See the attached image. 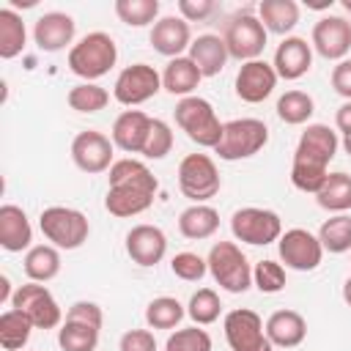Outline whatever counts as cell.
<instances>
[{"mask_svg":"<svg viewBox=\"0 0 351 351\" xmlns=\"http://www.w3.org/2000/svg\"><path fill=\"white\" fill-rule=\"evenodd\" d=\"M58 346L63 351H96L99 329L80 321H63L58 329Z\"/></svg>","mask_w":351,"mask_h":351,"instance_id":"obj_36","label":"cell"},{"mask_svg":"<svg viewBox=\"0 0 351 351\" xmlns=\"http://www.w3.org/2000/svg\"><path fill=\"white\" fill-rule=\"evenodd\" d=\"M343 148H346V154L351 156V134H348V137H343Z\"/></svg>","mask_w":351,"mask_h":351,"instance_id":"obj_51","label":"cell"},{"mask_svg":"<svg viewBox=\"0 0 351 351\" xmlns=\"http://www.w3.org/2000/svg\"><path fill=\"white\" fill-rule=\"evenodd\" d=\"M22 269L30 282H49L60 274V252L52 244H36L25 252Z\"/></svg>","mask_w":351,"mask_h":351,"instance_id":"obj_29","label":"cell"},{"mask_svg":"<svg viewBox=\"0 0 351 351\" xmlns=\"http://www.w3.org/2000/svg\"><path fill=\"white\" fill-rule=\"evenodd\" d=\"M167 252V236L156 225H134L126 233V255L137 266H156Z\"/></svg>","mask_w":351,"mask_h":351,"instance_id":"obj_20","label":"cell"},{"mask_svg":"<svg viewBox=\"0 0 351 351\" xmlns=\"http://www.w3.org/2000/svg\"><path fill=\"white\" fill-rule=\"evenodd\" d=\"M118 351H156V337L151 329H129L121 335Z\"/></svg>","mask_w":351,"mask_h":351,"instance_id":"obj_45","label":"cell"},{"mask_svg":"<svg viewBox=\"0 0 351 351\" xmlns=\"http://www.w3.org/2000/svg\"><path fill=\"white\" fill-rule=\"evenodd\" d=\"M170 271H173L178 280H184V282H197V280L206 277L208 263H206V258H200L197 252H178V255H173V261H170Z\"/></svg>","mask_w":351,"mask_h":351,"instance_id":"obj_43","label":"cell"},{"mask_svg":"<svg viewBox=\"0 0 351 351\" xmlns=\"http://www.w3.org/2000/svg\"><path fill=\"white\" fill-rule=\"evenodd\" d=\"M222 329L230 351H274V346L266 337V326L255 310H230L222 321Z\"/></svg>","mask_w":351,"mask_h":351,"instance_id":"obj_11","label":"cell"},{"mask_svg":"<svg viewBox=\"0 0 351 351\" xmlns=\"http://www.w3.org/2000/svg\"><path fill=\"white\" fill-rule=\"evenodd\" d=\"M219 230V214L208 203H192L178 214V233L192 241L211 239Z\"/></svg>","mask_w":351,"mask_h":351,"instance_id":"obj_26","label":"cell"},{"mask_svg":"<svg viewBox=\"0 0 351 351\" xmlns=\"http://www.w3.org/2000/svg\"><path fill=\"white\" fill-rule=\"evenodd\" d=\"M222 41H225L230 58H236L241 63L258 60L263 47H266V27H263V22L255 14L241 11V14H233L225 22Z\"/></svg>","mask_w":351,"mask_h":351,"instance_id":"obj_8","label":"cell"},{"mask_svg":"<svg viewBox=\"0 0 351 351\" xmlns=\"http://www.w3.org/2000/svg\"><path fill=\"white\" fill-rule=\"evenodd\" d=\"M165 351H211V335L200 326H186V329H176L167 343Z\"/></svg>","mask_w":351,"mask_h":351,"instance_id":"obj_41","label":"cell"},{"mask_svg":"<svg viewBox=\"0 0 351 351\" xmlns=\"http://www.w3.org/2000/svg\"><path fill=\"white\" fill-rule=\"evenodd\" d=\"M8 288H11V282H8V277L3 274V277H0V302L8 299Z\"/></svg>","mask_w":351,"mask_h":351,"instance_id":"obj_49","label":"cell"},{"mask_svg":"<svg viewBox=\"0 0 351 351\" xmlns=\"http://www.w3.org/2000/svg\"><path fill=\"white\" fill-rule=\"evenodd\" d=\"M162 90V74L148 63H132L126 66L112 85V96L123 107H137L148 99H154Z\"/></svg>","mask_w":351,"mask_h":351,"instance_id":"obj_12","label":"cell"},{"mask_svg":"<svg viewBox=\"0 0 351 351\" xmlns=\"http://www.w3.org/2000/svg\"><path fill=\"white\" fill-rule=\"evenodd\" d=\"M66 321H80V324H90L96 329H101L104 324V313L96 302H88V299H80L74 302L69 310H66Z\"/></svg>","mask_w":351,"mask_h":351,"instance_id":"obj_44","label":"cell"},{"mask_svg":"<svg viewBox=\"0 0 351 351\" xmlns=\"http://www.w3.org/2000/svg\"><path fill=\"white\" fill-rule=\"evenodd\" d=\"M266 143H269V126L261 118H233L225 123L222 140L214 148V154L225 162H239L263 151Z\"/></svg>","mask_w":351,"mask_h":351,"instance_id":"obj_6","label":"cell"},{"mask_svg":"<svg viewBox=\"0 0 351 351\" xmlns=\"http://www.w3.org/2000/svg\"><path fill=\"white\" fill-rule=\"evenodd\" d=\"M228 47L222 41V36H214V33H203L197 38H192V47H189V60L200 69L203 77H217L225 63H228Z\"/></svg>","mask_w":351,"mask_h":351,"instance_id":"obj_25","label":"cell"},{"mask_svg":"<svg viewBox=\"0 0 351 351\" xmlns=\"http://www.w3.org/2000/svg\"><path fill=\"white\" fill-rule=\"evenodd\" d=\"M33 241V228L27 214L14 206V203H3L0 206V247L5 252H22L30 250Z\"/></svg>","mask_w":351,"mask_h":351,"instance_id":"obj_24","label":"cell"},{"mask_svg":"<svg viewBox=\"0 0 351 351\" xmlns=\"http://www.w3.org/2000/svg\"><path fill=\"white\" fill-rule=\"evenodd\" d=\"M25 41H27V30L22 16L11 5L0 8V58L3 60L16 58L25 49Z\"/></svg>","mask_w":351,"mask_h":351,"instance_id":"obj_31","label":"cell"},{"mask_svg":"<svg viewBox=\"0 0 351 351\" xmlns=\"http://www.w3.org/2000/svg\"><path fill=\"white\" fill-rule=\"evenodd\" d=\"M186 310L176 296H156L145 307V324L151 329H176L184 321Z\"/></svg>","mask_w":351,"mask_h":351,"instance_id":"obj_35","label":"cell"},{"mask_svg":"<svg viewBox=\"0 0 351 351\" xmlns=\"http://www.w3.org/2000/svg\"><path fill=\"white\" fill-rule=\"evenodd\" d=\"M200 80H203V74L189 60V55H181V58L167 60V66L162 71V88L167 93H173V96H181V99L195 96V88L200 85Z\"/></svg>","mask_w":351,"mask_h":351,"instance_id":"obj_27","label":"cell"},{"mask_svg":"<svg viewBox=\"0 0 351 351\" xmlns=\"http://www.w3.org/2000/svg\"><path fill=\"white\" fill-rule=\"evenodd\" d=\"M208 274L214 282L228 293H244L252 285V266L239 244L233 241H217L208 250Z\"/></svg>","mask_w":351,"mask_h":351,"instance_id":"obj_4","label":"cell"},{"mask_svg":"<svg viewBox=\"0 0 351 351\" xmlns=\"http://www.w3.org/2000/svg\"><path fill=\"white\" fill-rule=\"evenodd\" d=\"M151 47L165 55V58H181L189 47H192V30H189V22L181 19V16H159L151 27Z\"/></svg>","mask_w":351,"mask_h":351,"instance_id":"obj_19","label":"cell"},{"mask_svg":"<svg viewBox=\"0 0 351 351\" xmlns=\"http://www.w3.org/2000/svg\"><path fill=\"white\" fill-rule=\"evenodd\" d=\"M170 151H173V129L162 118H154L145 148H143V156L145 159H165Z\"/></svg>","mask_w":351,"mask_h":351,"instance_id":"obj_42","label":"cell"},{"mask_svg":"<svg viewBox=\"0 0 351 351\" xmlns=\"http://www.w3.org/2000/svg\"><path fill=\"white\" fill-rule=\"evenodd\" d=\"M11 307L25 313L36 329H55L63 321V310L52 291L41 282H25L11 293Z\"/></svg>","mask_w":351,"mask_h":351,"instance_id":"obj_10","label":"cell"},{"mask_svg":"<svg viewBox=\"0 0 351 351\" xmlns=\"http://www.w3.org/2000/svg\"><path fill=\"white\" fill-rule=\"evenodd\" d=\"M310 47L326 60H346L351 49V22L340 14H326L313 25Z\"/></svg>","mask_w":351,"mask_h":351,"instance_id":"obj_15","label":"cell"},{"mask_svg":"<svg viewBox=\"0 0 351 351\" xmlns=\"http://www.w3.org/2000/svg\"><path fill=\"white\" fill-rule=\"evenodd\" d=\"M252 285L261 293H280L285 288V266L277 261H258L252 269Z\"/></svg>","mask_w":351,"mask_h":351,"instance_id":"obj_40","label":"cell"},{"mask_svg":"<svg viewBox=\"0 0 351 351\" xmlns=\"http://www.w3.org/2000/svg\"><path fill=\"white\" fill-rule=\"evenodd\" d=\"M230 230L236 241L252 244V247H266L271 241H280L282 236V219L271 208H258V206H244L236 208L230 217Z\"/></svg>","mask_w":351,"mask_h":351,"instance_id":"obj_9","label":"cell"},{"mask_svg":"<svg viewBox=\"0 0 351 351\" xmlns=\"http://www.w3.org/2000/svg\"><path fill=\"white\" fill-rule=\"evenodd\" d=\"M44 239L58 250H80L90 236V222L82 211L69 206H49L38 217Z\"/></svg>","mask_w":351,"mask_h":351,"instance_id":"obj_5","label":"cell"},{"mask_svg":"<svg viewBox=\"0 0 351 351\" xmlns=\"http://www.w3.org/2000/svg\"><path fill=\"white\" fill-rule=\"evenodd\" d=\"M258 19L263 22L266 33L285 36L299 25V3H293V0H261Z\"/></svg>","mask_w":351,"mask_h":351,"instance_id":"obj_28","label":"cell"},{"mask_svg":"<svg viewBox=\"0 0 351 351\" xmlns=\"http://www.w3.org/2000/svg\"><path fill=\"white\" fill-rule=\"evenodd\" d=\"M315 112V101L310 93L304 90H285L280 99H277V115L282 123L288 126H302L310 121V115Z\"/></svg>","mask_w":351,"mask_h":351,"instance_id":"obj_34","label":"cell"},{"mask_svg":"<svg viewBox=\"0 0 351 351\" xmlns=\"http://www.w3.org/2000/svg\"><path fill=\"white\" fill-rule=\"evenodd\" d=\"M112 8L129 27H145L159 19V0H115Z\"/></svg>","mask_w":351,"mask_h":351,"instance_id":"obj_37","label":"cell"},{"mask_svg":"<svg viewBox=\"0 0 351 351\" xmlns=\"http://www.w3.org/2000/svg\"><path fill=\"white\" fill-rule=\"evenodd\" d=\"M332 88L337 96H343L346 101H351V60H340L335 69H332Z\"/></svg>","mask_w":351,"mask_h":351,"instance_id":"obj_47","label":"cell"},{"mask_svg":"<svg viewBox=\"0 0 351 351\" xmlns=\"http://www.w3.org/2000/svg\"><path fill=\"white\" fill-rule=\"evenodd\" d=\"M337 148H340V137L335 129H329L326 123H307V129L302 132V137L296 143L293 162L326 170L329 162L335 159Z\"/></svg>","mask_w":351,"mask_h":351,"instance_id":"obj_14","label":"cell"},{"mask_svg":"<svg viewBox=\"0 0 351 351\" xmlns=\"http://www.w3.org/2000/svg\"><path fill=\"white\" fill-rule=\"evenodd\" d=\"M222 186L219 170L208 154H186L178 162V189L192 203L211 200Z\"/></svg>","mask_w":351,"mask_h":351,"instance_id":"obj_7","label":"cell"},{"mask_svg":"<svg viewBox=\"0 0 351 351\" xmlns=\"http://www.w3.org/2000/svg\"><path fill=\"white\" fill-rule=\"evenodd\" d=\"M335 126H337V132H343V137L351 134V101H343V104L337 107V112H335Z\"/></svg>","mask_w":351,"mask_h":351,"instance_id":"obj_48","label":"cell"},{"mask_svg":"<svg viewBox=\"0 0 351 351\" xmlns=\"http://www.w3.org/2000/svg\"><path fill=\"white\" fill-rule=\"evenodd\" d=\"M219 5L214 0H178V14L186 22H203L208 19Z\"/></svg>","mask_w":351,"mask_h":351,"instance_id":"obj_46","label":"cell"},{"mask_svg":"<svg viewBox=\"0 0 351 351\" xmlns=\"http://www.w3.org/2000/svg\"><path fill=\"white\" fill-rule=\"evenodd\" d=\"M277 250H280V261L285 263V269H293V271H313L321 266V258H324V247L318 236L304 228L285 230L277 241Z\"/></svg>","mask_w":351,"mask_h":351,"instance_id":"obj_13","label":"cell"},{"mask_svg":"<svg viewBox=\"0 0 351 351\" xmlns=\"http://www.w3.org/2000/svg\"><path fill=\"white\" fill-rule=\"evenodd\" d=\"M118 60V47L112 41L110 33L104 30H93L88 36H82L71 49H69V69L71 74L82 77L85 82H96L99 77H104Z\"/></svg>","mask_w":351,"mask_h":351,"instance_id":"obj_2","label":"cell"},{"mask_svg":"<svg viewBox=\"0 0 351 351\" xmlns=\"http://www.w3.org/2000/svg\"><path fill=\"white\" fill-rule=\"evenodd\" d=\"M277 71L271 63L266 60H247L241 63L239 74H236V96L247 104H261L263 99H269L277 88Z\"/></svg>","mask_w":351,"mask_h":351,"instance_id":"obj_17","label":"cell"},{"mask_svg":"<svg viewBox=\"0 0 351 351\" xmlns=\"http://www.w3.org/2000/svg\"><path fill=\"white\" fill-rule=\"evenodd\" d=\"M343 5H346V11H348V14H351V0H346V3H343Z\"/></svg>","mask_w":351,"mask_h":351,"instance_id":"obj_52","label":"cell"},{"mask_svg":"<svg viewBox=\"0 0 351 351\" xmlns=\"http://www.w3.org/2000/svg\"><path fill=\"white\" fill-rule=\"evenodd\" d=\"M112 148L115 145L107 134L96 129H85L71 140V159L82 173L96 176L112 167Z\"/></svg>","mask_w":351,"mask_h":351,"instance_id":"obj_16","label":"cell"},{"mask_svg":"<svg viewBox=\"0 0 351 351\" xmlns=\"http://www.w3.org/2000/svg\"><path fill=\"white\" fill-rule=\"evenodd\" d=\"M66 101H69L71 110L90 115V112H99L110 104V93L96 82H80L66 93Z\"/></svg>","mask_w":351,"mask_h":351,"instance_id":"obj_38","label":"cell"},{"mask_svg":"<svg viewBox=\"0 0 351 351\" xmlns=\"http://www.w3.org/2000/svg\"><path fill=\"white\" fill-rule=\"evenodd\" d=\"M36 326L30 324V318L14 307H8L3 315H0V346L5 351H22L30 340V332Z\"/></svg>","mask_w":351,"mask_h":351,"instance_id":"obj_32","label":"cell"},{"mask_svg":"<svg viewBox=\"0 0 351 351\" xmlns=\"http://www.w3.org/2000/svg\"><path fill=\"white\" fill-rule=\"evenodd\" d=\"M263 326H266V337L274 348H296L307 337V321L296 310H274Z\"/></svg>","mask_w":351,"mask_h":351,"instance_id":"obj_23","label":"cell"},{"mask_svg":"<svg viewBox=\"0 0 351 351\" xmlns=\"http://www.w3.org/2000/svg\"><path fill=\"white\" fill-rule=\"evenodd\" d=\"M77 22L63 11H47L33 25V41L41 52H60L74 41ZM74 47V44H71Z\"/></svg>","mask_w":351,"mask_h":351,"instance_id":"obj_18","label":"cell"},{"mask_svg":"<svg viewBox=\"0 0 351 351\" xmlns=\"http://www.w3.org/2000/svg\"><path fill=\"white\" fill-rule=\"evenodd\" d=\"M222 313V302L217 296L214 288H197L192 296H189V304H186V315L195 321V326H208L219 318Z\"/></svg>","mask_w":351,"mask_h":351,"instance_id":"obj_39","label":"cell"},{"mask_svg":"<svg viewBox=\"0 0 351 351\" xmlns=\"http://www.w3.org/2000/svg\"><path fill=\"white\" fill-rule=\"evenodd\" d=\"M156 189H159V181L148 170L145 162L132 159V156L115 159L110 167V186H107L104 208L118 219L137 217L151 208Z\"/></svg>","mask_w":351,"mask_h":351,"instance_id":"obj_1","label":"cell"},{"mask_svg":"<svg viewBox=\"0 0 351 351\" xmlns=\"http://www.w3.org/2000/svg\"><path fill=\"white\" fill-rule=\"evenodd\" d=\"M318 241L324 252H332V255L351 252V214H335L324 219V225L318 228Z\"/></svg>","mask_w":351,"mask_h":351,"instance_id":"obj_33","label":"cell"},{"mask_svg":"<svg viewBox=\"0 0 351 351\" xmlns=\"http://www.w3.org/2000/svg\"><path fill=\"white\" fill-rule=\"evenodd\" d=\"M315 203L332 214H348L351 211V176L343 170L329 173L324 186L315 195Z\"/></svg>","mask_w":351,"mask_h":351,"instance_id":"obj_30","label":"cell"},{"mask_svg":"<svg viewBox=\"0 0 351 351\" xmlns=\"http://www.w3.org/2000/svg\"><path fill=\"white\" fill-rule=\"evenodd\" d=\"M343 302H346V304L351 307V277H348V280L343 282Z\"/></svg>","mask_w":351,"mask_h":351,"instance_id":"obj_50","label":"cell"},{"mask_svg":"<svg viewBox=\"0 0 351 351\" xmlns=\"http://www.w3.org/2000/svg\"><path fill=\"white\" fill-rule=\"evenodd\" d=\"M151 115H145L143 110H123L110 132V140L115 148H121L123 154H143L148 132H151Z\"/></svg>","mask_w":351,"mask_h":351,"instance_id":"obj_21","label":"cell"},{"mask_svg":"<svg viewBox=\"0 0 351 351\" xmlns=\"http://www.w3.org/2000/svg\"><path fill=\"white\" fill-rule=\"evenodd\" d=\"M274 71L282 80H299L313 66V47L302 36H285L274 49Z\"/></svg>","mask_w":351,"mask_h":351,"instance_id":"obj_22","label":"cell"},{"mask_svg":"<svg viewBox=\"0 0 351 351\" xmlns=\"http://www.w3.org/2000/svg\"><path fill=\"white\" fill-rule=\"evenodd\" d=\"M176 123L200 148H217L219 140H222V129H225V123H219V118H217V110L203 96L178 99V104H176Z\"/></svg>","mask_w":351,"mask_h":351,"instance_id":"obj_3","label":"cell"}]
</instances>
